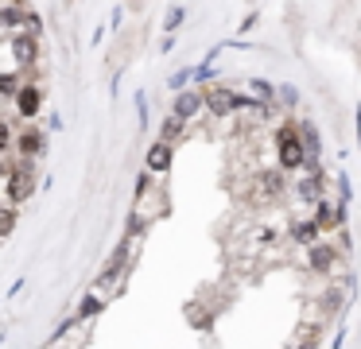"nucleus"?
I'll list each match as a JSON object with an SVG mask.
<instances>
[{
	"label": "nucleus",
	"mask_w": 361,
	"mask_h": 349,
	"mask_svg": "<svg viewBox=\"0 0 361 349\" xmlns=\"http://www.w3.org/2000/svg\"><path fill=\"white\" fill-rule=\"evenodd\" d=\"M35 190V159H4V202L8 209H16L20 202H27Z\"/></svg>",
	"instance_id": "1"
},
{
	"label": "nucleus",
	"mask_w": 361,
	"mask_h": 349,
	"mask_svg": "<svg viewBox=\"0 0 361 349\" xmlns=\"http://www.w3.org/2000/svg\"><path fill=\"white\" fill-rule=\"evenodd\" d=\"M276 155H280V171H299L307 163V140H303V128H291L283 124L276 132Z\"/></svg>",
	"instance_id": "2"
},
{
	"label": "nucleus",
	"mask_w": 361,
	"mask_h": 349,
	"mask_svg": "<svg viewBox=\"0 0 361 349\" xmlns=\"http://www.w3.org/2000/svg\"><path fill=\"white\" fill-rule=\"evenodd\" d=\"M152 171L140 178V202L133 209V229H144L148 221H156V214H164V190H152Z\"/></svg>",
	"instance_id": "3"
},
{
	"label": "nucleus",
	"mask_w": 361,
	"mask_h": 349,
	"mask_svg": "<svg viewBox=\"0 0 361 349\" xmlns=\"http://www.w3.org/2000/svg\"><path fill=\"white\" fill-rule=\"evenodd\" d=\"M257 101H245L241 93H233L229 85H214V90H206V109H210L214 116H229L237 113V109H252Z\"/></svg>",
	"instance_id": "4"
},
{
	"label": "nucleus",
	"mask_w": 361,
	"mask_h": 349,
	"mask_svg": "<svg viewBox=\"0 0 361 349\" xmlns=\"http://www.w3.org/2000/svg\"><path fill=\"white\" fill-rule=\"evenodd\" d=\"M12 105H16V113L24 116V121H32V116H35V113H39V109H43V90H39V85H35V82H27L24 90H20V97L12 101Z\"/></svg>",
	"instance_id": "5"
},
{
	"label": "nucleus",
	"mask_w": 361,
	"mask_h": 349,
	"mask_svg": "<svg viewBox=\"0 0 361 349\" xmlns=\"http://www.w3.org/2000/svg\"><path fill=\"white\" fill-rule=\"evenodd\" d=\"M16 147H20V155H24V159H39L43 147H47V136H43L39 128H24L16 136Z\"/></svg>",
	"instance_id": "6"
},
{
	"label": "nucleus",
	"mask_w": 361,
	"mask_h": 349,
	"mask_svg": "<svg viewBox=\"0 0 361 349\" xmlns=\"http://www.w3.org/2000/svg\"><path fill=\"white\" fill-rule=\"evenodd\" d=\"M202 109H206V93H179V97H175V116H183L187 124L195 121Z\"/></svg>",
	"instance_id": "7"
},
{
	"label": "nucleus",
	"mask_w": 361,
	"mask_h": 349,
	"mask_svg": "<svg viewBox=\"0 0 361 349\" xmlns=\"http://www.w3.org/2000/svg\"><path fill=\"white\" fill-rule=\"evenodd\" d=\"M167 167H171V144L159 140V144L148 147V171H152V175H164Z\"/></svg>",
	"instance_id": "8"
},
{
	"label": "nucleus",
	"mask_w": 361,
	"mask_h": 349,
	"mask_svg": "<svg viewBox=\"0 0 361 349\" xmlns=\"http://www.w3.org/2000/svg\"><path fill=\"white\" fill-rule=\"evenodd\" d=\"M338 260V252L330 245H314L311 252H307V264H311V271H330Z\"/></svg>",
	"instance_id": "9"
},
{
	"label": "nucleus",
	"mask_w": 361,
	"mask_h": 349,
	"mask_svg": "<svg viewBox=\"0 0 361 349\" xmlns=\"http://www.w3.org/2000/svg\"><path fill=\"white\" fill-rule=\"evenodd\" d=\"M319 233H322V225L314 221V217H307V221H295V225H291V237L303 240V245H314V240H319Z\"/></svg>",
	"instance_id": "10"
},
{
	"label": "nucleus",
	"mask_w": 361,
	"mask_h": 349,
	"mask_svg": "<svg viewBox=\"0 0 361 349\" xmlns=\"http://www.w3.org/2000/svg\"><path fill=\"white\" fill-rule=\"evenodd\" d=\"M20 74H24V70H8V74H4V82H0V93H4L8 101H16L20 90H24V85H20Z\"/></svg>",
	"instance_id": "11"
},
{
	"label": "nucleus",
	"mask_w": 361,
	"mask_h": 349,
	"mask_svg": "<svg viewBox=\"0 0 361 349\" xmlns=\"http://www.w3.org/2000/svg\"><path fill=\"white\" fill-rule=\"evenodd\" d=\"M183 128H187V121H183V116H167V124H164V140H167V144H175V140H179V132Z\"/></svg>",
	"instance_id": "12"
},
{
	"label": "nucleus",
	"mask_w": 361,
	"mask_h": 349,
	"mask_svg": "<svg viewBox=\"0 0 361 349\" xmlns=\"http://www.w3.org/2000/svg\"><path fill=\"white\" fill-rule=\"evenodd\" d=\"M183 23V8H171V16H167V27H179Z\"/></svg>",
	"instance_id": "13"
}]
</instances>
